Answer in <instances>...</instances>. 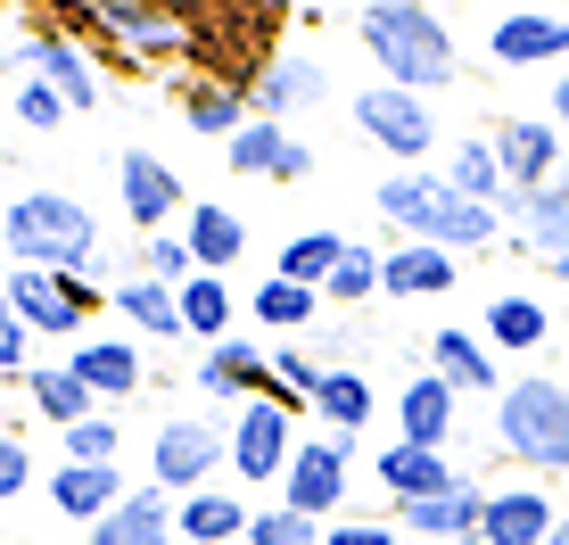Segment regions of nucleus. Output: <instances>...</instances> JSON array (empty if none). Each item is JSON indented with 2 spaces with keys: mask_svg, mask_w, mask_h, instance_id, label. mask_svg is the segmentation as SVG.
<instances>
[{
  "mask_svg": "<svg viewBox=\"0 0 569 545\" xmlns=\"http://www.w3.org/2000/svg\"><path fill=\"white\" fill-rule=\"evenodd\" d=\"M356 42H363L371 67H380V83H397V91L438 100V91L462 83L455 26H446L438 9H421V0H363L356 9Z\"/></svg>",
  "mask_w": 569,
  "mask_h": 545,
  "instance_id": "obj_1",
  "label": "nucleus"
},
{
  "mask_svg": "<svg viewBox=\"0 0 569 545\" xmlns=\"http://www.w3.org/2000/svg\"><path fill=\"white\" fill-rule=\"evenodd\" d=\"M371 207H380V224L397 231V240L446 248V257H479V248H496V240H503V216H496V207L462 199V190L446 182L438 166H413V174H380Z\"/></svg>",
  "mask_w": 569,
  "mask_h": 545,
  "instance_id": "obj_2",
  "label": "nucleus"
},
{
  "mask_svg": "<svg viewBox=\"0 0 569 545\" xmlns=\"http://www.w3.org/2000/svg\"><path fill=\"white\" fill-rule=\"evenodd\" d=\"M0 257L33 272H83L100 281V216L67 190H17L0 207Z\"/></svg>",
  "mask_w": 569,
  "mask_h": 545,
  "instance_id": "obj_3",
  "label": "nucleus"
},
{
  "mask_svg": "<svg viewBox=\"0 0 569 545\" xmlns=\"http://www.w3.org/2000/svg\"><path fill=\"white\" fill-rule=\"evenodd\" d=\"M487 430H496V455L520 463L528 479H561L569 472V380L553 373L503 380V397L487 405Z\"/></svg>",
  "mask_w": 569,
  "mask_h": 545,
  "instance_id": "obj_4",
  "label": "nucleus"
},
{
  "mask_svg": "<svg viewBox=\"0 0 569 545\" xmlns=\"http://www.w3.org/2000/svg\"><path fill=\"white\" fill-rule=\"evenodd\" d=\"M214 472H231V422H214V414H166L149 430V488H166L173 504L214 488Z\"/></svg>",
  "mask_w": 569,
  "mask_h": 545,
  "instance_id": "obj_5",
  "label": "nucleus"
},
{
  "mask_svg": "<svg viewBox=\"0 0 569 545\" xmlns=\"http://www.w3.org/2000/svg\"><path fill=\"white\" fill-rule=\"evenodd\" d=\"M0 281H9V315L33 330V339H91V315L108 306L100 281H83V272H33V265H0Z\"/></svg>",
  "mask_w": 569,
  "mask_h": 545,
  "instance_id": "obj_6",
  "label": "nucleus"
},
{
  "mask_svg": "<svg viewBox=\"0 0 569 545\" xmlns=\"http://www.w3.org/2000/svg\"><path fill=\"white\" fill-rule=\"evenodd\" d=\"M356 132H363L371 149H388V158H397V174H413V166L438 158V108H429L421 91L380 83V75L356 91Z\"/></svg>",
  "mask_w": 569,
  "mask_h": 545,
  "instance_id": "obj_7",
  "label": "nucleus"
},
{
  "mask_svg": "<svg viewBox=\"0 0 569 545\" xmlns=\"http://www.w3.org/2000/svg\"><path fill=\"white\" fill-rule=\"evenodd\" d=\"M347 496H356V446L330 438V430H306L272 504H289V513H306V521H322V529H330V521L347 513Z\"/></svg>",
  "mask_w": 569,
  "mask_h": 545,
  "instance_id": "obj_8",
  "label": "nucleus"
},
{
  "mask_svg": "<svg viewBox=\"0 0 569 545\" xmlns=\"http://www.w3.org/2000/svg\"><path fill=\"white\" fill-rule=\"evenodd\" d=\"M17 75L50 83V91H58V100H67L74 116L108 100V75H100V58H91L83 42H74L67 26H50V17H33V26L17 33Z\"/></svg>",
  "mask_w": 569,
  "mask_h": 545,
  "instance_id": "obj_9",
  "label": "nucleus"
},
{
  "mask_svg": "<svg viewBox=\"0 0 569 545\" xmlns=\"http://www.w3.org/2000/svg\"><path fill=\"white\" fill-rule=\"evenodd\" d=\"M289 455H298V414L281 397H248L231 414V479L240 488H281Z\"/></svg>",
  "mask_w": 569,
  "mask_h": 545,
  "instance_id": "obj_10",
  "label": "nucleus"
},
{
  "mask_svg": "<svg viewBox=\"0 0 569 545\" xmlns=\"http://www.w3.org/2000/svg\"><path fill=\"white\" fill-rule=\"evenodd\" d=\"M116 207H124V224L141 240H157V231H173L190 216V190L157 149H116Z\"/></svg>",
  "mask_w": 569,
  "mask_h": 545,
  "instance_id": "obj_11",
  "label": "nucleus"
},
{
  "mask_svg": "<svg viewBox=\"0 0 569 545\" xmlns=\"http://www.w3.org/2000/svg\"><path fill=\"white\" fill-rule=\"evenodd\" d=\"M190 388H199V397H214V405H231V414H240L248 397H272V339H257V330H231V339L199 347Z\"/></svg>",
  "mask_w": 569,
  "mask_h": 545,
  "instance_id": "obj_12",
  "label": "nucleus"
},
{
  "mask_svg": "<svg viewBox=\"0 0 569 545\" xmlns=\"http://www.w3.org/2000/svg\"><path fill=\"white\" fill-rule=\"evenodd\" d=\"M421 373H438L455 397H503V356L479 339V323H438L421 339Z\"/></svg>",
  "mask_w": 569,
  "mask_h": 545,
  "instance_id": "obj_13",
  "label": "nucleus"
},
{
  "mask_svg": "<svg viewBox=\"0 0 569 545\" xmlns=\"http://www.w3.org/2000/svg\"><path fill=\"white\" fill-rule=\"evenodd\" d=\"M496 216H503V231H512L528 257L553 272V281H569V190H561V182H545V190H512Z\"/></svg>",
  "mask_w": 569,
  "mask_h": 545,
  "instance_id": "obj_14",
  "label": "nucleus"
},
{
  "mask_svg": "<svg viewBox=\"0 0 569 545\" xmlns=\"http://www.w3.org/2000/svg\"><path fill=\"white\" fill-rule=\"evenodd\" d=\"M67 364H74V380H83L108 414L149 388V356H141V339H132V330H91V339L67 347Z\"/></svg>",
  "mask_w": 569,
  "mask_h": 545,
  "instance_id": "obj_15",
  "label": "nucleus"
},
{
  "mask_svg": "<svg viewBox=\"0 0 569 545\" xmlns=\"http://www.w3.org/2000/svg\"><path fill=\"white\" fill-rule=\"evenodd\" d=\"M487 141H496V166H503L512 190H545V182H561V166H569V141L553 132V116H503Z\"/></svg>",
  "mask_w": 569,
  "mask_h": 545,
  "instance_id": "obj_16",
  "label": "nucleus"
},
{
  "mask_svg": "<svg viewBox=\"0 0 569 545\" xmlns=\"http://www.w3.org/2000/svg\"><path fill=\"white\" fill-rule=\"evenodd\" d=\"M322 100H330V67H322V58H306V50L264 58L257 83H248V108H257L264 125H289V116H306V108H322Z\"/></svg>",
  "mask_w": 569,
  "mask_h": 545,
  "instance_id": "obj_17",
  "label": "nucleus"
},
{
  "mask_svg": "<svg viewBox=\"0 0 569 545\" xmlns=\"http://www.w3.org/2000/svg\"><path fill=\"white\" fill-rule=\"evenodd\" d=\"M223 166L240 174V182H306V174H313V141L257 116L248 132H231V141H223Z\"/></svg>",
  "mask_w": 569,
  "mask_h": 545,
  "instance_id": "obj_18",
  "label": "nucleus"
},
{
  "mask_svg": "<svg viewBox=\"0 0 569 545\" xmlns=\"http://www.w3.org/2000/svg\"><path fill=\"white\" fill-rule=\"evenodd\" d=\"M553 529H561V513L545 496V479H503V488H487V513H479L470 545H545Z\"/></svg>",
  "mask_w": 569,
  "mask_h": 545,
  "instance_id": "obj_19",
  "label": "nucleus"
},
{
  "mask_svg": "<svg viewBox=\"0 0 569 545\" xmlns=\"http://www.w3.org/2000/svg\"><path fill=\"white\" fill-rule=\"evenodd\" d=\"M124 496H132V479L116 463H50V513L74 521V529H100Z\"/></svg>",
  "mask_w": 569,
  "mask_h": 545,
  "instance_id": "obj_20",
  "label": "nucleus"
},
{
  "mask_svg": "<svg viewBox=\"0 0 569 545\" xmlns=\"http://www.w3.org/2000/svg\"><path fill=\"white\" fill-rule=\"evenodd\" d=\"M487 58L496 67H561L569 58V17L553 9H503L487 26Z\"/></svg>",
  "mask_w": 569,
  "mask_h": 545,
  "instance_id": "obj_21",
  "label": "nucleus"
},
{
  "mask_svg": "<svg viewBox=\"0 0 569 545\" xmlns=\"http://www.w3.org/2000/svg\"><path fill=\"white\" fill-rule=\"evenodd\" d=\"M74 26H91V33H108V42H124L132 58H173L190 42V26L173 9H132V0H100V9H83Z\"/></svg>",
  "mask_w": 569,
  "mask_h": 545,
  "instance_id": "obj_22",
  "label": "nucleus"
},
{
  "mask_svg": "<svg viewBox=\"0 0 569 545\" xmlns=\"http://www.w3.org/2000/svg\"><path fill=\"white\" fill-rule=\"evenodd\" d=\"M388 405H397V438H405V446H429V455H446V446H455L462 397H455V388H446L438 373H413Z\"/></svg>",
  "mask_w": 569,
  "mask_h": 545,
  "instance_id": "obj_23",
  "label": "nucleus"
},
{
  "mask_svg": "<svg viewBox=\"0 0 569 545\" xmlns=\"http://www.w3.org/2000/svg\"><path fill=\"white\" fill-rule=\"evenodd\" d=\"M371 479H380V496H388V513L397 504H421V496H446L462 479V463H446V455H429V446H405V438H388L380 455H371Z\"/></svg>",
  "mask_w": 569,
  "mask_h": 545,
  "instance_id": "obj_24",
  "label": "nucleus"
},
{
  "mask_svg": "<svg viewBox=\"0 0 569 545\" xmlns=\"http://www.w3.org/2000/svg\"><path fill=\"white\" fill-rule=\"evenodd\" d=\"M173 504L166 488H149V479H132V496L116 504V513L100 521V529H83V545H182V529H173Z\"/></svg>",
  "mask_w": 569,
  "mask_h": 545,
  "instance_id": "obj_25",
  "label": "nucleus"
},
{
  "mask_svg": "<svg viewBox=\"0 0 569 545\" xmlns=\"http://www.w3.org/2000/svg\"><path fill=\"white\" fill-rule=\"evenodd\" d=\"M479 339L496 347V356H537L545 339H553V306L537 298V289H496L479 315Z\"/></svg>",
  "mask_w": 569,
  "mask_h": 545,
  "instance_id": "obj_26",
  "label": "nucleus"
},
{
  "mask_svg": "<svg viewBox=\"0 0 569 545\" xmlns=\"http://www.w3.org/2000/svg\"><path fill=\"white\" fill-rule=\"evenodd\" d=\"M455 281H462V257H446V248H421V240L380 248V298H455Z\"/></svg>",
  "mask_w": 569,
  "mask_h": 545,
  "instance_id": "obj_27",
  "label": "nucleus"
},
{
  "mask_svg": "<svg viewBox=\"0 0 569 545\" xmlns=\"http://www.w3.org/2000/svg\"><path fill=\"white\" fill-rule=\"evenodd\" d=\"M108 306H116V323H132V339L182 347V298H173L166 281H149V272H116V281H108Z\"/></svg>",
  "mask_w": 569,
  "mask_h": 545,
  "instance_id": "obj_28",
  "label": "nucleus"
},
{
  "mask_svg": "<svg viewBox=\"0 0 569 545\" xmlns=\"http://www.w3.org/2000/svg\"><path fill=\"white\" fill-rule=\"evenodd\" d=\"M313 422H322L330 438H347L356 446L371 422H380V388H371V373L363 364H347V373H322V388H313V405H306Z\"/></svg>",
  "mask_w": 569,
  "mask_h": 545,
  "instance_id": "obj_29",
  "label": "nucleus"
},
{
  "mask_svg": "<svg viewBox=\"0 0 569 545\" xmlns=\"http://www.w3.org/2000/svg\"><path fill=\"white\" fill-rule=\"evenodd\" d=\"M182 240H190V257H199V272H223V281H231V265L248 257V216L223 207V199H190Z\"/></svg>",
  "mask_w": 569,
  "mask_h": 545,
  "instance_id": "obj_30",
  "label": "nucleus"
},
{
  "mask_svg": "<svg viewBox=\"0 0 569 545\" xmlns=\"http://www.w3.org/2000/svg\"><path fill=\"white\" fill-rule=\"evenodd\" d=\"M17 388H26V405H33V422H50V430H58V438H67V430H74V422H91V414H108V405H100V397H91V388H83V380H74V364H67V356H58V364H33V373H26V380H17Z\"/></svg>",
  "mask_w": 569,
  "mask_h": 545,
  "instance_id": "obj_31",
  "label": "nucleus"
},
{
  "mask_svg": "<svg viewBox=\"0 0 569 545\" xmlns=\"http://www.w3.org/2000/svg\"><path fill=\"white\" fill-rule=\"evenodd\" d=\"M248 521H257V504L240 488H199V496H182L173 529H182V545H248Z\"/></svg>",
  "mask_w": 569,
  "mask_h": 545,
  "instance_id": "obj_32",
  "label": "nucleus"
},
{
  "mask_svg": "<svg viewBox=\"0 0 569 545\" xmlns=\"http://www.w3.org/2000/svg\"><path fill=\"white\" fill-rule=\"evenodd\" d=\"M248 323L272 330V339H306V330L322 323V289H298V281H281V272H264V281L248 289Z\"/></svg>",
  "mask_w": 569,
  "mask_h": 545,
  "instance_id": "obj_33",
  "label": "nucleus"
},
{
  "mask_svg": "<svg viewBox=\"0 0 569 545\" xmlns=\"http://www.w3.org/2000/svg\"><path fill=\"white\" fill-rule=\"evenodd\" d=\"M182 125H190V132H207V141H231V132L257 125V108H248V91L231 83V75H207V83H190V91H182Z\"/></svg>",
  "mask_w": 569,
  "mask_h": 545,
  "instance_id": "obj_34",
  "label": "nucleus"
},
{
  "mask_svg": "<svg viewBox=\"0 0 569 545\" xmlns=\"http://www.w3.org/2000/svg\"><path fill=\"white\" fill-rule=\"evenodd\" d=\"M446 182L462 190V199H479V207H503L512 199V182H503V166H496V141L487 132H462V141H446Z\"/></svg>",
  "mask_w": 569,
  "mask_h": 545,
  "instance_id": "obj_35",
  "label": "nucleus"
},
{
  "mask_svg": "<svg viewBox=\"0 0 569 545\" xmlns=\"http://www.w3.org/2000/svg\"><path fill=\"white\" fill-rule=\"evenodd\" d=\"M173 298H182V339H190V347L231 339V323H240V298H231L223 272H199V281H182Z\"/></svg>",
  "mask_w": 569,
  "mask_h": 545,
  "instance_id": "obj_36",
  "label": "nucleus"
},
{
  "mask_svg": "<svg viewBox=\"0 0 569 545\" xmlns=\"http://www.w3.org/2000/svg\"><path fill=\"white\" fill-rule=\"evenodd\" d=\"M339 257H347V231L313 224V231H289V240H281L272 272H281V281H298V289H322L330 272H339Z\"/></svg>",
  "mask_w": 569,
  "mask_h": 545,
  "instance_id": "obj_37",
  "label": "nucleus"
},
{
  "mask_svg": "<svg viewBox=\"0 0 569 545\" xmlns=\"http://www.w3.org/2000/svg\"><path fill=\"white\" fill-rule=\"evenodd\" d=\"M313 388H322V356H313L306 339H272V397H281L289 414H306Z\"/></svg>",
  "mask_w": 569,
  "mask_h": 545,
  "instance_id": "obj_38",
  "label": "nucleus"
},
{
  "mask_svg": "<svg viewBox=\"0 0 569 545\" xmlns=\"http://www.w3.org/2000/svg\"><path fill=\"white\" fill-rule=\"evenodd\" d=\"M371 298H380V248L347 240L339 272H330V281H322V306H371Z\"/></svg>",
  "mask_w": 569,
  "mask_h": 545,
  "instance_id": "obj_39",
  "label": "nucleus"
},
{
  "mask_svg": "<svg viewBox=\"0 0 569 545\" xmlns=\"http://www.w3.org/2000/svg\"><path fill=\"white\" fill-rule=\"evenodd\" d=\"M132 272H149V281L182 289V281H199V257H190V240H182V231H157V240H141Z\"/></svg>",
  "mask_w": 569,
  "mask_h": 545,
  "instance_id": "obj_40",
  "label": "nucleus"
},
{
  "mask_svg": "<svg viewBox=\"0 0 569 545\" xmlns=\"http://www.w3.org/2000/svg\"><path fill=\"white\" fill-rule=\"evenodd\" d=\"M58 446H67L58 463H116V455H124V422H116V414H91V422H74Z\"/></svg>",
  "mask_w": 569,
  "mask_h": 545,
  "instance_id": "obj_41",
  "label": "nucleus"
},
{
  "mask_svg": "<svg viewBox=\"0 0 569 545\" xmlns=\"http://www.w3.org/2000/svg\"><path fill=\"white\" fill-rule=\"evenodd\" d=\"M248 545H322V521L289 513V504H257V521H248Z\"/></svg>",
  "mask_w": 569,
  "mask_h": 545,
  "instance_id": "obj_42",
  "label": "nucleus"
},
{
  "mask_svg": "<svg viewBox=\"0 0 569 545\" xmlns=\"http://www.w3.org/2000/svg\"><path fill=\"white\" fill-rule=\"evenodd\" d=\"M9 108H17V125H26V132H58V125H67V100H58V91L50 83H33V75H17V91H9Z\"/></svg>",
  "mask_w": 569,
  "mask_h": 545,
  "instance_id": "obj_43",
  "label": "nucleus"
},
{
  "mask_svg": "<svg viewBox=\"0 0 569 545\" xmlns=\"http://www.w3.org/2000/svg\"><path fill=\"white\" fill-rule=\"evenodd\" d=\"M26 488H33V446L17 430H0V504H17Z\"/></svg>",
  "mask_w": 569,
  "mask_h": 545,
  "instance_id": "obj_44",
  "label": "nucleus"
},
{
  "mask_svg": "<svg viewBox=\"0 0 569 545\" xmlns=\"http://www.w3.org/2000/svg\"><path fill=\"white\" fill-rule=\"evenodd\" d=\"M33 373V330L17 315H0V380H26Z\"/></svg>",
  "mask_w": 569,
  "mask_h": 545,
  "instance_id": "obj_45",
  "label": "nucleus"
},
{
  "mask_svg": "<svg viewBox=\"0 0 569 545\" xmlns=\"http://www.w3.org/2000/svg\"><path fill=\"white\" fill-rule=\"evenodd\" d=\"M322 545H405V529L397 521H330Z\"/></svg>",
  "mask_w": 569,
  "mask_h": 545,
  "instance_id": "obj_46",
  "label": "nucleus"
},
{
  "mask_svg": "<svg viewBox=\"0 0 569 545\" xmlns=\"http://www.w3.org/2000/svg\"><path fill=\"white\" fill-rule=\"evenodd\" d=\"M545 116H553V132H561V141H569V67L553 75V108H545Z\"/></svg>",
  "mask_w": 569,
  "mask_h": 545,
  "instance_id": "obj_47",
  "label": "nucleus"
},
{
  "mask_svg": "<svg viewBox=\"0 0 569 545\" xmlns=\"http://www.w3.org/2000/svg\"><path fill=\"white\" fill-rule=\"evenodd\" d=\"M545 545H569V513H561V529H553V537H545Z\"/></svg>",
  "mask_w": 569,
  "mask_h": 545,
  "instance_id": "obj_48",
  "label": "nucleus"
},
{
  "mask_svg": "<svg viewBox=\"0 0 569 545\" xmlns=\"http://www.w3.org/2000/svg\"><path fill=\"white\" fill-rule=\"evenodd\" d=\"M0 315H9V281H0Z\"/></svg>",
  "mask_w": 569,
  "mask_h": 545,
  "instance_id": "obj_49",
  "label": "nucleus"
},
{
  "mask_svg": "<svg viewBox=\"0 0 569 545\" xmlns=\"http://www.w3.org/2000/svg\"><path fill=\"white\" fill-rule=\"evenodd\" d=\"M405 545H438V537H405Z\"/></svg>",
  "mask_w": 569,
  "mask_h": 545,
  "instance_id": "obj_50",
  "label": "nucleus"
},
{
  "mask_svg": "<svg viewBox=\"0 0 569 545\" xmlns=\"http://www.w3.org/2000/svg\"><path fill=\"white\" fill-rule=\"evenodd\" d=\"M561 190H569V166H561Z\"/></svg>",
  "mask_w": 569,
  "mask_h": 545,
  "instance_id": "obj_51",
  "label": "nucleus"
}]
</instances>
